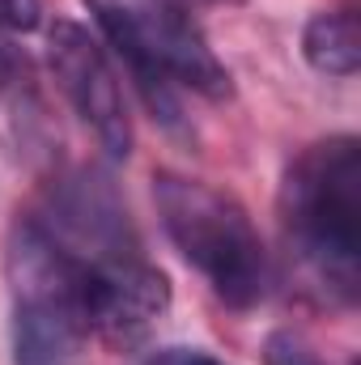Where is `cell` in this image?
<instances>
[{"label": "cell", "mask_w": 361, "mask_h": 365, "mask_svg": "<svg viewBox=\"0 0 361 365\" xmlns=\"http://www.w3.org/2000/svg\"><path fill=\"white\" fill-rule=\"evenodd\" d=\"M43 21V0H0V30L30 34Z\"/></svg>", "instance_id": "10"}, {"label": "cell", "mask_w": 361, "mask_h": 365, "mask_svg": "<svg viewBox=\"0 0 361 365\" xmlns=\"http://www.w3.org/2000/svg\"><path fill=\"white\" fill-rule=\"evenodd\" d=\"M280 225L327 302L353 306L361 280V145L327 136L298 153L280 182Z\"/></svg>", "instance_id": "1"}, {"label": "cell", "mask_w": 361, "mask_h": 365, "mask_svg": "<svg viewBox=\"0 0 361 365\" xmlns=\"http://www.w3.org/2000/svg\"><path fill=\"white\" fill-rule=\"evenodd\" d=\"M149 365H225V361H217L200 349H162V353L149 357Z\"/></svg>", "instance_id": "11"}, {"label": "cell", "mask_w": 361, "mask_h": 365, "mask_svg": "<svg viewBox=\"0 0 361 365\" xmlns=\"http://www.w3.org/2000/svg\"><path fill=\"white\" fill-rule=\"evenodd\" d=\"M90 272V331L111 349H136L171 310V280L145 255H123Z\"/></svg>", "instance_id": "7"}, {"label": "cell", "mask_w": 361, "mask_h": 365, "mask_svg": "<svg viewBox=\"0 0 361 365\" xmlns=\"http://www.w3.org/2000/svg\"><path fill=\"white\" fill-rule=\"evenodd\" d=\"M153 204L162 217L166 238L183 259L208 280V289L234 306L251 310L268 293V255L247 217V208L213 187L175 170L153 175Z\"/></svg>", "instance_id": "3"}, {"label": "cell", "mask_w": 361, "mask_h": 365, "mask_svg": "<svg viewBox=\"0 0 361 365\" xmlns=\"http://www.w3.org/2000/svg\"><path fill=\"white\" fill-rule=\"evenodd\" d=\"M187 13H195V9H217V4H243V0H179Z\"/></svg>", "instance_id": "13"}, {"label": "cell", "mask_w": 361, "mask_h": 365, "mask_svg": "<svg viewBox=\"0 0 361 365\" xmlns=\"http://www.w3.org/2000/svg\"><path fill=\"white\" fill-rule=\"evenodd\" d=\"M86 268L141 255L136 230L128 221V208L115 191V182L98 170H73L56 179L47 195V217H39Z\"/></svg>", "instance_id": "6"}, {"label": "cell", "mask_w": 361, "mask_h": 365, "mask_svg": "<svg viewBox=\"0 0 361 365\" xmlns=\"http://www.w3.org/2000/svg\"><path fill=\"white\" fill-rule=\"evenodd\" d=\"M264 361L268 365H323L310 353V344L302 336H293V331H272L268 344H264Z\"/></svg>", "instance_id": "9"}, {"label": "cell", "mask_w": 361, "mask_h": 365, "mask_svg": "<svg viewBox=\"0 0 361 365\" xmlns=\"http://www.w3.org/2000/svg\"><path fill=\"white\" fill-rule=\"evenodd\" d=\"M98 26L128 60L153 119L179 123V102L171 86L204 93L213 102L230 98V73L204 43L200 26L179 0H90Z\"/></svg>", "instance_id": "4"}, {"label": "cell", "mask_w": 361, "mask_h": 365, "mask_svg": "<svg viewBox=\"0 0 361 365\" xmlns=\"http://www.w3.org/2000/svg\"><path fill=\"white\" fill-rule=\"evenodd\" d=\"M302 56L323 77H353L361 68V21L353 9H323L302 30Z\"/></svg>", "instance_id": "8"}, {"label": "cell", "mask_w": 361, "mask_h": 365, "mask_svg": "<svg viewBox=\"0 0 361 365\" xmlns=\"http://www.w3.org/2000/svg\"><path fill=\"white\" fill-rule=\"evenodd\" d=\"M17 68H26V64H21L13 51H9V43H0V90H4V86L17 77Z\"/></svg>", "instance_id": "12"}, {"label": "cell", "mask_w": 361, "mask_h": 365, "mask_svg": "<svg viewBox=\"0 0 361 365\" xmlns=\"http://www.w3.org/2000/svg\"><path fill=\"white\" fill-rule=\"evenodd\" d=\"M47 64H51L60 93L73 102L81 123L93 132V140L111 158H128L132 153V119H128L123 93H119L115 68H111L102 43L81 21L64 17L47 34Z\"/></svg>", "instance_id": "5"}, {"label": "cell", "mask_w": 361, "mask_h": 365, "mask_svg": "<svg viewBox=\"0 0 361 365\" xmlns=\"http://www.w3.org/2000/svg\"><path fill=\"white\" fill-rule=\"evenodd\" d=\"M4 276L13 293V365H86L90 272L39 217L13 225Z\"/></svg>", "instance_id": "2"}]
</instances>
